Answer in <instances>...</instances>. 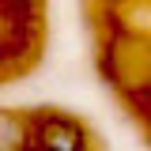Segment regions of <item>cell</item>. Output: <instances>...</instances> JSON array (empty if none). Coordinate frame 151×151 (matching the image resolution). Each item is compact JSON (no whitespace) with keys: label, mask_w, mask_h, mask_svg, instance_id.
I'll return each instance as SVG.
<instances>
[{"label":"cell","mask_w":151,"mask_h":151,"mask_svg":"<svg viewBox=\"0 0 151 151\" xmlns=\"http://www.w3.org/2000/svg\"><path fill=\"white\" fill-rule=\"evenodd\" d=\"M0 151H30V113L0 110Z\"/></svg>","instance_id":"2"},{"label":"cell","mask_w":151,"mask_h":151,"mask_svg":"<svg viewBox=\"0 0 151 151\" xmlns=\"http://www.w3.org/2000/svg\"><path fill=\"white\" fill-rule=\"evenodd\" d=\"M30 151H94V136L83 117L64 110H30Z\"/></svg>","instance_id":"1"}]
</instances>
